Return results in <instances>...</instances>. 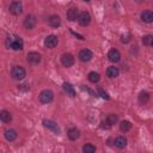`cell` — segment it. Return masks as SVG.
<instances>
[{
    "label": "cell",
    "instance_id": "cell-1",
    "mask_svg": "<svg viewBox=\"0 0 153 153\" xmlns=\"http://www.w3.org/2000/svg\"><path fill=\"white\" fill-rule=\"evenodd\" d=\"M11 75H12V78L16 79V80H22V79L25 78L26 72H25V69H24L22 66H14V67L12 68V71H11Z\"/></svg>",
    "mask_w": 153,
    "mask_h": 153
},
{
    "label": "cell",
    "instance_id": "cell-2",
    "mask_svg": "<svg viewBox=\"0 0 153 153\" xmlns=\"http://www.w3.org/2000/svg\"><path fill=\"white\" fill-rule=\"evenodd\" d=\"M8 45L13 50H22L24 43H23V41H22L20 37H14V38H10L8 37Z\"/></svg>",
    "mask_w": 153,
    "mask_h": 153
},
{
    "label": "cell",
    "instance_id": "cell-3",
    "mask_svg": "<svg viewBox=\"0 0 153 153\" xmlns=\"http://www.w3.org/2000/svg\"><path fill=\"white\" fill-rule=\"evenodd\" d=\"M54 98V93L51 90H43L41 93H39V100L43 103V104H48L53 100Z\"/></svg>",
    "mask_w": 153,
    "mask_h": 153
},
{
    "label": "cell",
    "instance_id": "cell-4",
    "mask_svg": "<svg viewBox=\"0 0 153 153\" xmlns=\"http://www.w3.org/2000/svg\"><path fill=\"white\" fill-rule=\"evenodd\" d=\"M26 61H27L30 65L36 66V65H38V63L41 62V55H39L38 53H36V51H31V53L27 54Z\"/></svg>",
    "mask_w": 153,
    "mask_h": 153
},
{
    "label": "cell",
    "instance_id": "cell-5",
    "mask_svg": "<svg viewBox=\"0 0 153 153\" xmlns=\"http://www.w3.org/2000/svg\"><path fill=\"white\" fill-rule=\"evenodd\" d=\"M57 42H59V39H57V37L55 35H49L44 39V45L47 48H49V49H53V48H55L57 45Z\"/></svg>",
    "mask_w": 153,
    "mask_h": 153
},
{
    "label": "cell",
    "instance_id": "cell-6",
    "mask_svg": "<svg viewBox=\"0 0 153 153\" xmlns=\"http://www.w3.org/2000/svg\"><path fill=\"white\" fill-rule=\"evenodd\" d=\"M10 12L14 16H18L23 12V5L20 1H13L11 5H10Z\"/></svg>",
    "mask_w": 153,
    "mask_h": 153
},
{
    "label": "cell",
    "instance_id": "cell-7",
    "mask_svg": "<svg viewBox=\"0 0 153 153\" xmlns=\"http://www.w3.org/2000/svg\"><path fill=\"white\" fill-rule=\"evenodd\" d=\"M61 63H62L65 67H71V66L74 63V57H73V55L69 54V53L62 54V56H61Z\"/></svg>",
    "mask_w": 153,
    "mask_h": 153
},
{
    "label": "cell",
    "instance_id": "cell-8",
    "mask_svg": "<svg viewBox=\"0 0 153 153\" xmlns=\"http://www.w3.org/2000/svg\"><path fill=\"white\" fill-rule=\"evenodd\" d=\"M78 22H79V24L82 25V26L88 25L90 22H91V16H90V13H88V12H81V13H79Z\"/></svg>",
    "mask_w": 153,
    "mask_h": 153
},
{
    "label": "cell",
    "instance_id": "cell-9",
    "mask_svg": "<svg viewBox=\"0 0 153 153\" xmlns=\"http://www.w3.org/2000/svg\"><path fill=\"white\" fill-rule=\"evenodd\" d=\"M35 25H36V18H35V16L27 14L25 17V19H24V27L27 29V30H31V29L35 27Z\"/></svg>",
    "mask_w": 153,
    "mask_h": 153
},
{
    "label": "cell",
    "instance_id": "cell-10",
    "mask_svg": "<svg viewBox=\"0 0 153 153\" xmlns=\"http://www.w3.org/2000/svg\"><path fill=\"white\" fill-rule=\"evenodd\" d=\"M92 56H93V54H92V51L88 50V49H82V50H80V53H79V59H80V61H82V62H88V61L92 59Z\"/></svg>",
    "mask_w": 153,
    "mask_h": 153
},
{
    "label": "cell",
    "instance_id": "cell-11",
    "mask_svg": "<svg viewBox=\"0 0 153 153\" xmlns=\"http://www.w3.org/2000/svg\"><path fill=\"white\" fill-rule=\"evenodd\" d=\"M43 126H44L45 128L53 130L54 133H60V128H59V126H57L54 121H51V120H43Z\"/></svg>",
    "mask_w": 153,
    "mask_h": 153
},
{
    "label": "cell",
    "instance_id": "cell-12",
    "mask_svg": "<svg viewBox=\"0 0 153 153\" xmlns=\"http://www.w3.org/2000/svg\"><path fill=\"white\" fill-rule=\"evenodd\" d=\"M66 17H67V19H68L69 22H74L75 19H78V17H79L78 8H75V7H71V8L67 11Z\"/></svg>",
    "mask_w": 153,
    "mask_h": 153
},
{
    "label": "cell",
    "instance_id": "cell-13",
    "mask_svg": "<svg viewBox=\"0 0 153 153\" xmlns=\"http://www.w3.org/2000/svg\"><path fill=\"white\" fill-rule=\"evenodd\" d=\"M108 57H109V60L111 62H118L120 59H121V54H120V51L117 49H111L108 53Z\"/></svg>",
    "mask_w": 153,
    "mask_h": 153
},
{
    "label": "cell",
    "instance_id": "cell-14",
    "mask_svg": "<svg viewBox=\"0 0 153 153\" xmlns=\"http://www.w3.org/2000/svg\"><path fill=\"white\" fill-rule=\"evenodd\" d=\"M48 23H49V25H50L51 27H59V26H60V24H61V19H60V17H59V16L53 14V16H50V17H49Z\"/></svg>",
    "mask_w": 153,
    "mask_h": 153
},
{
    "label": "cell",
    "instance_id": "cell-15",
    "mask_svg": "<svg viewBox=\"0 0 153 153\" xmlns=\"http://www.w3.org/2000/svg\"><path fill=\"white\" fill-rule=\"evenodd\" d=\"M141 19L145 22V23H152L153 22V12L149 11V10H146L141 13Z\"/></svg>",
    "mask_w": 153,
    "mask_h": 153
},
{
    "label": "cell",
    "instance_id": "cell-16",
    "mask_svg": "<svg viewBox=\"0 0 153 153\" xmlns=\"http://www.w3.org/2000/svg\"><path fill=\"white\" fill-rule=\"evenodd\" d=\"M62 87H63L65 92H66L69 97H75V90H74V87H73L69 82H63Z\"/></svg>",
    "mask_w": 153,
    "mask_h": 153
},
{
    "label": "cell",
    "instance_id": "cell-17",
    "mask_svg": "<svg viewBox=\"0 0 153 153\" xmlns=\"http://www.w3.org/2000/svg\"><path fill=\"white\" fill-rule=\"evenodd\" d=\"M67 135L71 140H76L80 136V130L78 128H71V129H68Z\"/></svg>",
    "mask_w": 153,
    "mask_h": 153
},
{
    "label": "cell",
    "instance_id": "cell-18",
    "mask_svg": "<svg viewBox=\"0 0 153 153\" xmlns=\"http://www.w3.org/2000/svg\"><path fill=\"white\" fill-rule=\"evenodd\" d=\"M5 137L8 141H14L17 139V131L14 129H6L5 130Z\"/></svg>",
    "mask_w": 153,
    "mask_h": 153
},
{
    "label": "cell",
    "instance_id": "cell-19",
    "mask_svg": "<svg viewBox=\"0 0 153 153\" xmlns=\"http://www.w3.org/2000/svg\"><path fill=\"white\" fill-rule=\"evenodd\" d=\"M115 146H116L117 148H120V149L124 148V147L127 146V139H126L124 136H118V137H116V140H115Z\"/></svg>",
    "mask_w": 153,
    "mask_h": 153
},
{
    "label": "cell",
    "instance_id": "cell-20",
    "mask_svg": "<svg viewBox=\"0 0 153 153\" xmlns=\"http://www.w3.org/2000/svg\"><path fill=\"white\" fill-rule=\"evenodd\" d=\"M118 68L117 67H114V66H110L108 69H106V75L109 78H116L118 75Z\"/></svg>",
    "mask_w": 153,
    "mask_h": 153
},
{
    "label": "cell",
    "instance_id": "cell-21",
    "mask_svg": "<svg viewBox=\"0 0 153 153\" xmlns=\"http://www.w3.org/2000/svg\"><path fill=\"white\" fill-rule=\"evenodd\" d=\"M0 120H1L2 122H5V123H8V122L12 120V116H11V114H10L7 110H2V111L0 112Z\"/></svg>",
    "mask_w": 153,
    "mask_h": 153
},
{
    "label": "cell",
    "instance_id": "cell-22",
    "mask_svg": "<svg viewBox=\"0 0 153 153\" xmlns=\"http://www.w3.org/2000/svg\"><path fill=\"white\" fill-rule=\"evenodd\" d=\"M148 99H149V93H148V92H146V91L140 92V94H139V102H140L141 104L147 103Z\"/></svg>",
    "mask_w": 153,
    "mask_h": 153
},
{
    "label": "cell",
    "instance_id": "cell-23",
    "mask_svg": "<svg viewBox=\"0 0 153 153\" xmlns=\"http://www.w3.org/2000/svg\"><path fill=\"white\" fill-rule=\"evenodd\" d=\"M130 128H131V123L129 122V121H122L121 123H120V129H121V131H129L130 130Z\"/></svg>",
    "mask_w": 153,
    "mask_h": 153
},
{
    "label": "cell",
    "instance_id": "cell-24",
    "mask_svg": "<svg viewBox=\"0 0 153 153\" xmlns=\"http://www.w3.org/2000/svg\"><path fill=\"white\" fill-rule=\"evenodd\" d=\"M105 121H106V122H108L110 126H112V124H115V123L118 121V116H117L116 114H109Z\"/></svg>",
    "mask_w": 153,
    "mask_h": 153
},
{
    "label": "cell",
    "instance_id": "cell-25",
    "mask_svg": "<svg viewBox=\"0 0 153 153\" xmlns=\"http://www.w3.org/2000/svg\"><path fill=\"white\" fill-rule=\"evenodd\" d=\"M99 79H100V76H99L98 73H96V72H90V73H88V80H90L91 82L96 84V82L99 81Z\"/></svg>",
    "mask_w": 153,
    "mask_h": 153
},
{
    "label": "cell",
    "instance_id": "cell-26",
    "mask_svg": "<svg viewBox=\"0 0 153 153\" xmlns=\"http://www.w3.org/2000/svg\"><path fill=\"white\" fill-rule=\"evenodd\" d=\"M82 151L85 153H93V152H96V147L93 145H91V143H86V145H84Z\"/></svg>",
    "mask_w": 153,
    "mask_h": 153
},
{
    "label": "cell",
    "instance_id": "cell-27",
    "mask_svg": "<svg viewBox=\"0 0 153 153\" xmlns=\"http://www.w3.org/2000/svg\"><path fill=\"white\" fill-rule=\"evenodd\" d=\"M142 43H143L145 45H152V43H153V36H152V35H146V36H143V37H142Z\"/></svg>",
    "mask_w": 153,
    "mask_h": 153
},
{
    "label": "cell",
    "instance_id": "cell-28",
    "mask_svg": "<svg viewBox=\"0 0 153 153\" xmlns=\"http://www.w3.org/2000/svg\"><path fill=\"white\" fill-rule=\"evenodd\" d=\"M129 41H130V36H129V35H126V36L123 35V36L121 37V42H122V43H128Z\"/></svg>",
    "mask_w": 153,
    "mask_h": 153
},
{
    "label": "cell",
    "instance_id": "cell-29",
    "mask_svg": "<svg viewBox=\"0 0 153 153\" xmlns=\"http://www.w3.org/2000/svg\"><path fill=\"white\" fill-rule=\"evenodd\" d=\"M98 92H99V94H100V97H102V98H104V99H109V96H108V93H106V92H104L102 88H100Z\"/></svg>",
    "mask_w": 153,
    "mask_h": 153
},
{
    "label": "cell",
    "instance_id": "cell-30",
    "mask_svg": "<svg viewBox=\"0 0 153 153\" xmlns=\"http://www.w3.org/2000/svg\"><path fill=\"white\" fill-rule=\"evenodd\" d=\"M100 124H102L100 127H102V128H105V129H109V128L111 127V126H110V124H109V123H108L106 121H105V122H102Z\"/></svg>",
    "mask_w": 153,
    "mask_h": 153
},
{
    "label": "cell",
    "instance_id": "cell-31",
    "mask_svg": "<svg viewBox=\"0 0 153 153\" xmlns=\"http://www.w3.org/2000/svg\"><path fill=\"white\" fill-rule=\"evenodd\" d=\"M19 88H20V90H29L30 87H29L27 85H20V86H19Z\"/></svg>",
    "mask_w": 153,
    "mask_h": 153
},
{
    "label": "cell",
    "instance_id": "cell-32",
    "mask_svg": "<svg viewBox=\"0 0 153 153\" xmlns=\"http://www.w3.org/2000/svg\"><path fill=\"white\" fill-rule=\"evenodd\" d=\"M84 1H90V0H84Z\"/></svg>",
    "mask_w": 153,
    "mask_h": 153
},
{
    "label": "cell",
    "instance_id": "cell-33",
    "mask_svg": "<svg viewBox=\"0 0 153 153\" xmlns=\"http://www.w3.org/2000/svg\"><path fill=\"white\" fill-rule=\"evenodd\" d=\"M152 47H153V43H152Z\"/></svg>",
    "mask_w": 153,
    "mask_h": 153
}]
</instances>
